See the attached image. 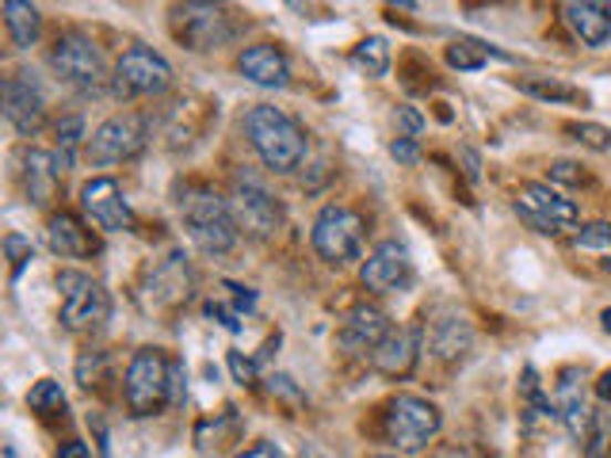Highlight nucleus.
Segmentation results:
<instances>
[{"instance_id": "412c9836", "label": "nucleus", "mask_w": 611, "mask_h": 458, "mask_svg": "<svg viewBox=\"0 0 611 458\" xmlns=\"http://www.w3.org/2000/svg\"><path fill=\"white\" fill-rule=\"evenodd\" d=\"M58 184H62V168H58L54 153L46 149H28L23 153V188H28V199L46 207L58 195Z\"/></svg>"}, {"instance_id": "72a5a7b5", "label": "nucleus", "mask_w": 611, "mask_h": 458, "mask_svg": "<svg viewBox=\"0 0 611 458\" xmlns=\"http://www.w3.org/2000/svg\"><path fill=\"white\" fill-rule=\"evenodd\" d=\"M104 367H107V355L104 352H84L81 360H76V382H81L84 389L100 386V378H104Z\"/></svg>"}, {"instance_id": "9d476101", "label": "nucleus", "mask_w": 611, "mask_h": 458, "mask_svg": "<svg viewBox=\"0 0 611 458\" xmlns=\"http://www.w3.org/2000/svg\"><path fill=\"white\" fill-rule=\"evenodd\" d=\"M229 207H234L237 226H241L245 233L260 237V241L283 226V207H279V199L265 188V180H257L252 173H237L234 176Z\"/></svg>"}, {"instance_id": "2f4dec72", "label": "nucleus", "mask_w": 611, "mask_h": 458, "mask_svg": "<svg viewBox=\"0 0 611 458\" xmlns=\"http://www.w3.org/2000/svg\"><path fill=\"white\" fill-rule=\"evenodd\" d=\"M566 134L581 146L597 149V153H608L611 149V131L608 126H597V123H566Z\"/></svg>"}, {"instance_id": "58836bf2", "label": "nucleus", "mask_w": 611, "mask_h": 458, "mask_svg": "<svg viewBox=\"0 0 611 458\" xmlns=\"http://www.w3.org/2000/svg\"><path fill=\"white\" fill-rule=\"evenodd\" d=\"M397 126L405 131V138H417V134L424 131V115L417 112V107L402 104V107H397Z\"/></svg>"}, {"instance_id": "7c9ffc66", "label": "nucleus", "mask_w": 611, "mask_h": 458, "mask_svg": "<svg viewBox=\"0 0 611 458\" xmlns=\"http://www.w3.org/2000/svg\"><path fill=\"white\" fill-rule=\"evenodd\" d=\"M28 405L39 413V417H58V413H65V389H62V382H54V378H42L31 386V394H28Z\"/></svg>"}, {"instance_id": "49530a36", "label": "nucleus", "mask_w": 611, "mask_h": 458, "mask_svg": "<svg viewBox=\"0 0 611 458\" xmlns=\"http://www.w3.org/2000/svg\"><path fill=\"white\" fill-rule=\"evenodd\" d=\"M597 397H600L604 405H611V367L597 378Z\"/></svg>"}, {"instance_id": "393cba45", "label": "nucleus", "mask_w": 611, "mask_h": 458, "mask_svg": "<svg viewBox=\"0 0 611 458\" xmlns=\"http://www.w3.org/2000/svg\"><path fill=\"white\" fill-rule=\"evenodd\" d=\"M4 28L15 50H31L42 35V15L31 0H4Z\"/></svg>"}, {"instance_id": "0eeeda50", "label": "nucleus", "mask_w": 611, "mask_h": 458, "mask_svg": "<svg viewBox=\"0 0 611 458\" xmlns=\"http://www.w3.org/2000/svg\"><path fill=\"white\" fill-rule=\"evenodd\" d=\"M58 294H62V325L70 333H96L112 318L107 291L84 271H62L58 275Z\"/></svg>"}, {"instance_id": "f03ea898", "label": "nucleus", "mask_w": 611, "mask_h": 458, "mask_svg": "<svg viewBox=\"0 0 611 458\" xmlns=\"http://www.w3.org/2000/svg\"><path fill=\"white\" fill-rule=\"evenodd\" d=\"M180 218H184L188 237L195 241V249L207 252V257H226V252H234L237 237H241L234 207L215 191H191L188 199L180 202Z\"/></svg>"}, {"instance_id": "cd10ccee", "label": "nucleus", "mask_w": 611, "mask_h": 458, "mask_svg": "<svg viewBox=\"0 0 611 458\" xmlns=\"http://www.w3.org/2000/svg\"><path fill=\"white\" fill-rule=\"evenodd\" d=\"M489 58H505V54L494 46H486V42H474V39H455L452 46H447V65L458 73H478Z\"/></svg>"}, {"instance_id": "9b49d317", "label": "nucleus", "mask_w": 611, "mask_h": 458, "mask_svg": "<svg viewBox=\"0 0 611 458\" xmlns=\"http://www.w3.org/2000/svg\"><path fill=\"white\" fill-rule=\"evenodd\" d=\"M149 142V126L142 115H112L96 126V134L89 138V157L92 165L107 168V165H123V160H134Z\"/></svg>"}, {"instance_id": "39448f33", "label": "nucleus", "mask_w": 611, "mask_h": 458, "mask_svg": "<svg viewBox=\"0 0 611 458\" xmlns=\"http://www.w3.org/2000/svg\"><path fill=\"white\" fill-rule=\"evenodd\" d=\"M50 65L62 76L70 89H76L81 96H100L107 89V70H104V54L96 50V42L76 35H58V42L50 46Z\"/></svg>"}, {"instance_id": "f3484780", "label": "nucleus", "mask_w": 611, "mask_h": 458, "mask_svg": "<svg viewBox=\"0 0 611 458\" xmlns=\"http://www.w3.org/2000/svg\"><path fill=\"white\" fill-rule=\"evenodd\" d=\"M237 70L245 81L260 84V89H287L291 84V62L279 46L271 42H257V46H245L237 54Z\"/></svg>"}, {"instance_id": "2eb2a0df", "label": "nucleus", "mask_w": 611, "mask_h": 458, "mask_svg": "<svg viewBox=\"0 0 611 458\" xmlns=\"http://www.w3.org/2000/svg\"><path fill=\"white\" fill-rule=\"evenodd\" d=\"M4 115L20 134H35L46 115V96H42L35 73L20 70L4 81Z\"/></svg>"}, {"instance_id": "dca6fc26", "label": "nucleus", "mask_w": 611, "mask_h": 458, "mask_svg": "<svg viewBox=\"0 0 611 458\" xmlns=\"http://www.w3.org/2000/svg\"><path fill=\"white\" fill-rule=\"evenodd\" d=\"M417 360H421V333L405 325L390 329L379 341L375 352H371V367H375L382 378H410Z\"/></svg>"}, {"instance_id": "4468645a", "label": "nucleus", "mask_w": 611, "mask_h": 458, "mask_svg": "<svg viewBox=\"0 0 611 458\" xmlns=\"http://www.w3.org/2000/svg\"><path fill=\"white\" fill-rule=\"evenodd\" d=\"M360 279L367 291L375 294H394V291H405L413 283V260H410V249L402 241H382L360 268Z\"/></svg>"}, {"instance_id": "c03bdc74", "label": "nucleus", "mask_w": 611, "mask_h": 458, "mask_svg": "<svg viewBox=\"0 0 611 458\" xmlns=\"http://www.w3.org/2000/svg\"><path fill=\"white\" fill-rule=\"evenodd\" d=\"M58 458H92L89 444H76V439H70V444L58 447Z\"/></svg>"}, {"instance_id": "aec40b11", "label": "nucleus", "mask_w": 611, "mask_h": 458, "mask_svg": "<svg viewBox=\"0 0 611 458\" xmlns=\"http://www.w3.org/2000/svg\"><path fill=\"white\" fill-rule=\"evenodd\" d=\"M46 244L50 252L65 260H81V257H96L100 241L92 237V229H84L73 215H54L46 226Z\"/></svg>"}, {"instance_id": "c9c22d12", "label": "nucleus", "mask_w": 611, "mask_h": 458, "mask_svg": "<svg viewBox=\"0 0 611 458\" xmlns=\"http://www.w3.org/2000/svg\"><path fill=\"white\" fill-rule=\"evenodd\" d=\"M257 360H249L245 352H229V371H234V378L241 382V386H252L257 382Z\"/></svg>"}, {"instance_id": "8fccbe9b", "label": "nucleus", "mask_w": 611, "mask_h": 458, "mask_svg": "<svg viewBox=\"0 0 611 458\" xmlns=\"http://www.w3.org/2000/svg\"><path fill=\"white\" fill-rule=\"evenodd\" d=\"M600 325H604V333H611V310L600 313Z\"/></svg>"}, {"instance_id": "473e14b6", "label": "nucleus", "mask_w": 611, "mask_h": 458, "mask_svg": "<svg viewBox=\"0 0 611 458\" xmlns=\"http://www.w3.org/2000/svg\"><path fill=\"white\" fill-rule=\"evenodd\" d=\"M4 252H8V264H12V279H20L23 268L35 260V249H31V241H28V237H20V233H8L4 237Z\"/></svg>"}, {"instance_id": "a878e982", "label": "nucleus", "mask_w": 611, "mask_h": 458, "mask_svg": "<svg viewBox=\"0 0 611 458\" xmlns=\"http://www.w3.org/2000/svg\"><path fill=\"white\" fill-rule=\"evenodd\" d=\"M520 413H524V431H535L539 424L558 420V409L550 405V397L542 394L535 367H524V378H520Z\"/></svg>"}, {"instance_id": "a18cd8bd", "label": "nucleus", "mask_w": 611, "mask_h": 458, "mask_svg": "<svg viewBox=\"0 0 611 458\" xmlns=\"http://www.w3.org/2000/svg\"><path fill=\"white\" fill-rule=\"evenodd\" d=\"M237 458H283V455H279L271 444H257V447H249V451H241Z\"/></svg>"}, {"instance_id": "bb28decb", "label": "nucleus", "mask_w": 611, "mask_h": 458, "mask_svg": "<svg viewBox=\"0 0 611 458\" xmlns=\"http://www.w3.org/2000/svg\"><path fill=\"white\" fill-rule=\"evenodd\" d=\"M516 89L528 92L531 100H542V104H589L581 89L558 81V76H516Z\"/></svg>"}, {"instance_id": "864d4df0", "label": "nucleus", "mask_w": 611, "mask_h": 458, "mask_svg": "<svg viewBox=\"0 0 611 458\" xmlns=\"http://www.w3.org/2000/svg\"><path fill=\"white\" fill-rule=\"evenodd\" d=\"M604 268H608V271H611V260H608V264H604Z\"/></svg>"}, {"instance_id": "6e6552de", "label": "nucleus", "mask_w": 611, "mask_h": 458, "mask_svg": "<svg viewBox=\"0 0 611 458\" xmlns=\"http://www.w3.org/2000/svg\"><path fill=\"white\" fill-rule=\"evenodd\" d=\"M444 428V417L439 409L428 402V397L417 394H397L386 409V439L397 447V451H424L432 439Z\"/></svg>"}, {"instance_id": "ddd939ff", "label": "nucleus", "mask_w": 611, "mask_h": 458, "mask_svg": "<svg viewBox=\"0 0 611 458\" xmlns=\"http://www.w3.org/2000/svg\"><path fill=\"white\" fill-rule=\"evenodd\" d=\"M81 210L89 215V222H96L107 233H126L134 226L131 202H126L123 188L112 176H96L81 188Z\"/></svg>"}, {"instance_id": "de8ad7c7", "label": "nucleus", "mask_w": 611, "mask_h": 458, "mask_svg": "<svg viewBox=\"0 0 611 458\" xmlns=\"http://www.w3.org/2000/svg\"><path fill=\"white\" fill-rule=\"evenodd\" d=\"M463 160H466V176H470V180H478V153H470V149H463Z\"/></svg>"}, {"instance_id": "e433bc0d", "label": "nucleus", "mask_w": 611, "mask_h": 458, "mask_svg": "<svg viewBox=\"0 0 611 458\" xmlns=\"http://www.w3.org/2000/svg\"><path fill=\"white\" fill-rule=\"evenodd\" d=\"M184 363H168V405H184V397H188V386H184Z\"/></svg>"}, {"instance_id": "a19ab883", "label": "nucleus", "mask_w": 611, "mask_h": 458, "mask_svg": "<svg viewBox=\"0 0 611 458\" xmlns=\"http://www.w3.org/2000/svg\"><path fill=\"white\" fill-rule=\"evenodd\" d=\"M207 313L215 321H222L229 333H241V310H229V305H222V302H207Z\"/></svg>"}, {"instance_id": "f257e3e1", "label": "nucleus", "mask_w": 611, "mask_h": 458, "mask_svg": "<svg viewBox=\"0 0 611 458\" xmlns=\"http://www.w3.org/2000/svg\"><path fill=\"white\" fill-rule=\"evenodd\" d=\"M245 134L257 157L271 173H294L306 160V131L287 112L268 104H257L245 115Z\"/></svg>"}, {"instance_id": "f704fd0d", "label": "nucleus", "mask_w": 611, "mask_h": 458, "mask_svg": "<svg viewBox=\"0 0 611 458\" xmlns=\"http://www.w3.org/2000/svg\"><path fill=\"white\" fill-rule=\"evenodd\" d=\"M577 249H592V252H608L611 257V222H589L577 233Z\"/></svg>"}, {"instance_id": "5701e85b", "label": "nucleus", "mask_w": 611, "mask_h": 458, "mask_svg": "<svg viewBox=\"0 0 611 458\" xmlns=\"http://www.w3.org/2000/svg\"><path fill=\"white\" fill-rule=\"evenodd\" d=\"M555 409H558V420L570 428V436L581 439L584 428H589L592 409H589V402H584V389H581V382H577V371H562V378H558Z\"/></svg>"}, {"instance_id": "b1692460", "label": "nucleus", "mask_w": 611, "mask_h": 458, "mask_svg": "<svg viewBox=\"0 0 611 458\" xmlns=\"http://www.w3.org/2000/svg\"><path fill=\"white\" fill-rule=\"evenodd\" d=\"M566 23H570V31L584 46H604L611 39V12L584 4V0H570L566 4Z\"/></svg>"}, {"instance_id": "79ce46f5", "label": "nucleus", "mask_w": 611, "mask_h": 458, "mask_svg": "<svg viewBox=\"0 0 611 458\" xmlns=\"http://www.w3.org/2000/svg\"><path fill=\"white\" fill-rule=\"evenodd\" d=\"M268 389L271 394H279V397H287V402H294V405H302V394H299V386H294L287 375H271L268 378Z\"/></svg>"}, {"instance_id": "20e7f679", "label": "nucleus", "mask_w": 611, "mask_h": 458, "mask_svg": "<svg viewBox=\"0 0 611 458\" xmlns=\"http://www.w3.org/2000/svg\"><path fill=\"white\" fill-rule=\"evenodd\" d=\"M168 363L157 347H138L126 363L123 394L131 417H157L168 405Z\"/></svg>"}, {"instance_id": "ea45409f", "label": "nucleus", "mask_w": 611, "mask_h": 458, "mask_svg": "<svg viewBox=\"0 0 611 458\" xmlns=\"http://www.w3.org/2000/svg\"><path fill=\"white\" fill-rule=\"evenodd\" d=\"M390 157H394L397 165H410V168H413V165L421 160V149H417V142L405 138V134H402V138H397L394 146H390Z\"/></svg>"}, {"instance_id": "c85d7f7f", "label": "nucleus", "mask_w": 611, "mask_h": 458, "mask_svg": "<svg viewBox=\"0 0 611 458\" xmlns=\"http://www.w3.org/2000/svg\"><path fill=\"white\" fill-rule=\"evenodd\" d=\"M352 65L360 73H367V76H386V70H390V46H386V39L367 35L363 42H355V46H352Z\"/></svg>"}, {"instance_id": "603ef678", "label": "nucleus", "mask_w": 611, "mask_h": 458, "mask_svg": "<svg viewBox=\"0 0 611 458\" xmlns=\"http://www.w3.org/2000/svg\"><path fill=\"white\" fill-rule=\"evenodd\" d=\"M375 458H397V455H375Z\"/></svg>"}, {"instance_id": "3c124183", "label": "nucleus", "mask_w": 611, "mask_h": 458, "mask_svg": "<svg viewBox=\"0 0 611 458\" xmlns=\"http://www.w3.org/2000/svg\"><path fill=\"white\" fill-rule=\"evenodd\" d=\"M390 4H397V8H410V12H413V8H417V0H390Z\"/></svg>"}, {"instance_id": "7ed1b4c3", "label": "nucleus", "mask_w": 611, "mask_h": 458, "mask_svg": "<svg viewBox=\"0 0 611 458\" xmlns=\"http://www.w3.org/2000/svg\"><path fill=\"white\" fill-rule=\"evenodd\" d=\"M173 39L180 46L195 50V54H210V50H222L237 39V23L226 15L222 4L215 0H184L173 8Z\"/></svg>"}, {"instance_id": "f8f14e48", "label": "nucleus", "mask_w": 611, "mask_h": 458, "mask_svg": "<svg viewBox=\"0 0 611 458\" xmlns=\"http://www.w3.org/2000/svg\"><path fill=\"white\" fill-rule=\"evenodd\" d=\"M516 215L528 222L535 233H562L577 226V202L555 191L550 184H524L516 191Z\"/></svg>"}, {"instance_id": "1a4fd4ad", "label": "nucleus", "mask_w": 611, "mask_h": 458, "mask_svg": "<svg viewBox=\"0 0 611 458\" xmlns=\"http://www.w3.org/2000/svg\"><path fill=\"white\" fill-rule=\"evenodd\" d=\"M173 84V65L149 46H131L115 65L112 89L118 100H134V96H160Z\"/></svg>"}, {"instance_id": "423d86ee", "label": "nucleus", "mask_w": 611, "mask_h": 458, "mask_svg": "<svg viewBox=\"0 0 611 458\" xmlns=\"http://www.w3.org/2000/svg\"><path fill=\"white\" fill-rule=\"evenodd\" d=\"M310 244L325 264H333V268L352 264L363 252V218L355 215V210L329 202V207H321V215L313 218Z\"/></svg>"}, {"instance_id": "4c0bfd02", "label": "nucleus", "mask_w": 611, "mask_h": 458, "mask_svg": "<svg viewBox=\"0 0 611 458\" xmlns=\"http://www.w3.org/2000/svg\"><path fill=\"white\" fill-rule=\"evenodd\" d=\"M550 180L555 184H584L589 176H584V168L573 165V160H555V165H550Z\"/></svg>"}, {"instance_id": "c756f323", "label": "nucleus", "mask_w": 611, "mask_h": 458, "mask_svg": "<svg viewBox=\"0 0 611 458\" xmlns=\"http://www.w3.org/2000/svg\"><path fill=\"white\" fill-rule=\"evenodd\" d=\"M584 458H611V405L592 409L584 428Z\"/></svg>"}, {"instance_id": "6ab92c4d", "label": "nucleus", "mask_w": 611, "mask_h": 458, "mask_svg": "<svg viewBox=\"0 0 611 458\" xmlns=\"http://www.w3.org/2000/svg\"><path fill=\"white\" fill-rule=\"evenodd\" d=\"M191 287H195V275L188 268V260L180 252L165 260L160 268H153L149 275V299L153 305H180L191 299Z\"/></svg>"}, {"instance_id": "37998d69", "label": "nucleus", "mask_w": 611, "mask_h": 458, "mask_svg": "<svg viewBox=\"0 0 611 458\" xmlns=\"http://www.w3.org/2000/svg\"><path fill=\"white\" fill-rule=\"evenodd\" d=\"M226 291H234V302H237V310H252V305H257V294H252L249 287L226 283Z\"/></svg>"}, {"instance_id": "09e8293b", "label": "nucleus", "mask_w": 611, "mask_h": 458, "mask_svg": "<svg viewBox=\"0 0 611 458\" xmlns=\"http://www.w3.org/2000/svg\"><path fill=\"white\" fill-rule=\"evenodd\" d=\"M584 4H592V8H604V12H611V0H584Z\"/></svg>"}, {"instance_id": "4be33fe9", "label": "nucleus", "mask_w": 611, "mask_h": 458, "mask_svg": "<svg viewBox=\"0 0 611 458\" xmlns=\"http://www.w3.org/2000/svg\"><path fill=\"white\" fill-rule=\"evenodd\" d=\"M428 344L439 360H463L474 344V333H470V321L463 313H444L439 321H432V333H428Z\"/></svg>"}, {"instance_id": "a211bd4d", "label": "nucleus", "mask_w": 611, "mask_h": 458, "mask_svg": "<svg viewBox=\"0 0 611 458\" xmlns=\"http://www.w3.org/2000/svg\"><path fill=\"white\" fill-rule=\"evenodd\" d=\"M386 333H390L386 313L375 310V305H355V310L344 318V325H341V347H344L348 355L375 352L379 341Z\"/></svg>"}]
</instances>
